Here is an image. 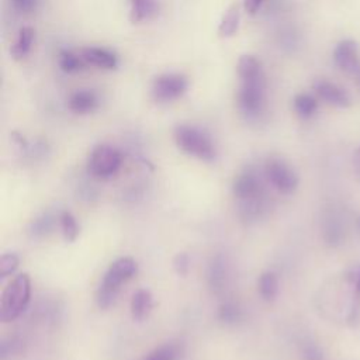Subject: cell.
I'll return each mask as SVG.
<instances>
[{
  "mask_svg": "<svg viewBox=\"0 0 360 360\" xmlns=\"http://www.w3.org/2000/svg\"><path fill=\"white\" fill-rule=\"evenodd\" d=\"M259 294L264 301H273L278 292V278L273 271H264L257 281Z\"/></svg>",
  "mask_w": 360,
  "mask_h": 360,
  "instance_id": "ac0fdd59",
  "label": "cell"
},
{
  "mask_svg": "<svg viewBox=\"0 0 360 360\" xmlns=\"http://www.w3.org/2000/svg\"><path fill=\"white\" fill-rule=\"evenodd\" d=\"M34 41V30L31 27H22L18 37L11 48V55L14 59H22L31 49Z\"/></svg>",
  "mask_w": 360,
  "mask_h": 360,
  "instance_id": "d6986e66",
  "label": "cell"
},
{
  "mask_svg": "<svg viewBox=\"0 0 360 360\" xmlns=\"http://www.w3.org/2000/svg\"><path fill=\"white\" fill-rule=\"evenodd\" d=\"M333 63L345 73H357L360 70V52L353 39L340 41L333 49Z\"/></svg>",
  "mask_w": 360,
  "mask_h": 360,
  "instance_id": "ba28073f",
  "label": "cell"
},
{
  "mask_svg": "<svg viewBox=\"0 0 360 360\" xmlns=\"http://www.w3.org/2000/svg\"><path fill=\"white\" fill-rule=\"evenodd\" d=\"M239 25V6L238 4H232L226 13L224 14L219 28H218V34L221 37H231L236 32Z\"/></svg>",
  "mask_w": 360,
  "mask_h": 360,
  "instance_id": "ffe728a7",
  "label": "cell"
},
{
  "mask_svg": "<svg viewBox=\"0 0 360 360\" xmlns=\"http://www.w3.org/2000/svg\"><path fill=\"white\" fill-rule=\"evenodd\" d=\"M350 283L356 292V295L360 297V264L356 266L350 273Z\"/></svg>",
  "mask_w": 360,
  "mask_h": 360,
  "instance_id": "4dcf8cb0",
  "label": "cell"
},
{
  "mask_svg": "<svg viewBox=\"0 0 360 360\" xmlns=\"http://www.w3.org/2000/svg\"><path fill=\"white\" fill-rule=\"evenodd\" d=\"M138 270L136 262L132 257H120L115 262H112L108 267V270L105 271L103 281L98 287L97 291V304L100 308H108L118 291L120 287L128 281L129 278H132L135 276Z\"/></svg>",
  "mask_w": 360,
  "mask_h": 360,
  "instance_id": "6da1fadb",
  "label": "cell"
},
{
  "mask_svg": "<svg viewBox=\"0 0 360 360\" xmlns=\"http://www.w3.org/2000/svg\"><path fill=\"white\" fill-rule=\"evenodd\" d=\"M305 360H323L321 350L315 345H307L304 349Z\"/></svg>",
  "mask_w": 360,
  "mask_h": 360,
  "instance_id": "f1b7e54d",
  "label": "cell"
},
{
  "mask_svg": "<svg viewBox=\"0 0 360 360\" xmlns=\"http://www.w3.org/2000/svg\"><path fill=\"white\" fill-rule=\"evenodd\" d=\"M232 190L239 200L255 202L260 195V181L253 173H242L235 179Z\"/></svg>",
  "mask_w": 360,
  "mask_h": 360,
  "instance_id": "8fae6325",
  "label": "cell"
},
{
  "mask_svg": "<svg viewBox=\"0 0 360 360\" xmlns=\"http://www.w3.org/2000/svg\"><path fill=\"white\" fill-rule=\"evenodd\" d=\"M359 225H360V222H359Z\"/></svg>",
  "mask_w": 360,
  "mask_h": 360,
  "instance_id": "e575fe53",
  "label": "cell"
},
{
  "mask_svg": "<svg viewBox=\"0 0 360 360\" xmlns=\"http://www.w3.org/2000/svg\"><path fill=\"white\" fill-rule=\"evenodd\" d=\"M356 77H357V84L360 86V70L356 73Z\"/></svg>",
  "mask_w": 360,
  "mask_h": 360,
  "instance_id": "836d02e7",
  "label": "cell"
},
{
  "mask_svg": "<svg viewBox=\"0 0 360 360\" xmlns=\"http://www.w3.org/2000/svg\"><path fill=\"white\" fill-rule=\"evenodd\" d=\"M97 105V96L91 90H77L69 98V108L77 114L91 112Z\"/></svg>",
  "mask_w": 360,
  "mask_h": 360,
  "instance_id": "7c38bea8",
  "label": "cell"
},
{
  "mask_svg": "<svg viewBox=\"0 0 360 360\" xmlns=\"http://www.w3.org/2000/svg\"><path fill=\"white\" fill-rule=\"evenodd\" d=\"M262 1H263V0H243L245 10H246L248 13H250V14H255V13L259 10Z\"/></svg>",
  "mask_w": 360,
  "mask_h": 360,
  "instance_id": "1f68e13d",
  "label": "cell"
},
{
  "mask_svg": "<svg viewBox=\"0 0 360 360\" xmlns=\"http://www.w3.org/2000/svg\"><path fill=\"white\" fill-rule=\"evenodd\" d=\"M173 267H174L177 274L186 276L188 273V269H190V259H188L187 253H184V252L177 253L174 260H173Z\"/></svg>",
  "mask_w": 360,
  "mask_h": 360,
  "instance_id": "4316f807",
  "label": "cell"
},
{
  "mask_svg": "<svg viewBox=\"0 0 360 360\" xmlns=\"http://www.w3.org/2000/svg\"><path fill=\"white\" fill-rule=\"evenodd\" d=\"M131 14L129 20L132 22H139L156 11L155 0H129Z\"/></svg>",
  "mask_w": 360,
  "mask_h": 360,
  "instance_id": "44dd1931",
  "label": "cell"
},
{
  "mask_svg": "<svg viewBox=\"0 0 360 360\" xmlns=\"http://www.w3.org/2000/svg\"><path fill=\"white\" fill-rule=\"evenodd\" d=\"M31 297V280L27 273L15 276L0 297V321L10 322L18 318L27 308Z\"/></svg>",
  "mask_w": 360,
  "mask_h": 360,
  "instance_id": "7a4b0ae2",
  "label": "cell"
},
{
  "mask_svg": "<svg viewBox=\"0 0 360 360\" xmlns=\"http://www.w3.org/2000/svg\"><path fill=\"white\" fill-rule=\"evenodd\" d=\"M60 228L65 240L73 242L79 236V225L76 222V218L69 212L63 211L60 215Z\"/></svg>",
  "mask_w": 360,
  "mask_h": 360,
  "instance_id": "603a6c76",
  "label": "cell"
},
{
  "mask_svg": "<svg viewBox=\"0 0 360 360\" xmlns=\"http://www.w3.org/2000/svg\"><path fill=\"white\" fill-rule=\"evenodd\" d=\"M187 89V80L179 73H165L155 79L152 94L158 101H172L179 98Z\"/></svg>",
  "mask_w": 360,
  "mask_h": 360,
  "instance_id": "52a82bcc",
  "label": "cell"
},
{
  "mask_svg": "<svg viewBox=\"0 0 360 360\" xmlns=\"http://www.w3.org/2000/svg\"><path fill=\"white\" fill-rule=\"evenodd\" d=\"M176 349L172 345H165L152 350L143 360H176Z\"/></svg>",
  "mask_w": 360,
  "mask_h": 360,
  "instance_id": "484cf974",
  "label": "cell"
},
{
  "mask_svg": "<svg viewBox=\"0 0 360 360\" xmlns=\"http://www.w3.org/2000/svg\"><path fill=\"white\" fill-rule=\"evenodd\" d=\"M82 56L86 60V63L103 69H114L117 66L115 55L103 48H86L83 49Z\"/></svg>",
  "mask_w": 360,
  "mask_h": 360,
  "instance_id": "5bb4252c",
  "label": "cell"
},
{
  "mask_svg": "<svg viewBox=\"0 0 360 360\" xmlns=\"http://www.w3.org/2000/svg\"><path fill=\"white\" fill-rule=\"evenodd\" d=\"M153 308V297L148 290H138L131 300V315L135 321L145 319Z\"/></svg>",
  "mask_w": 360,
  "mask_h": 360,
  "instance_id": "4fadbf2b",
  "label": "cell"
},
{
  "mask_svg": "<svg viewBox=\"0 0 360 360\" xmlns=\"http://www.w3.org/2000/svg\"><path fill=\"white\" fill-rule=\"evenodd\" d=\"M86 65V60L82 55H76L70 51H62L59 55V66L63 72L72 73L83 69Z\"/></svg>",
  "mask_w": 360,
  "mask_h": 360,
  "instance_id": "7402d4cb",
  "label": "cell"
},
{
  "mask_svg": "<svg viewBox=\"0 0 360 360\" xmlns=\"http://www.w3.org/2000/svg\"><path fill=\"white\" fill-rule=\"evenodd\" d=\"M264 103V83L263 76L252 80H242L238 91V104L243 114L256 117L260 114Z\"/></svg>",
  "mask_w": 360,
  "mask_h": 360,
  "instance_id": "5b68a950",
  "label": "cell"
},
{
  "mask_svg": "<svg viewBox=\"0 0 360 360\" xmlns=\"http://www.w3.org/2000/svg\"><path fill=\"white\" fill-rule=\"evenodd\" d=\"M345 232L346 226L342 215L336 211H328L322 222V235L325 242L330 246H338L343 242Z\"/></svg>",
  "mask_w": 360,
  "mask_h": 360,
  "instance_id": "30bf717a",
  "label": "cell"
},
{
  "mask_svg": "<svg viewBox=\"0 0 360 360\" xmlns=\"http://www.w3.org/2000/svg\"><path fill=\"white\" fill-rule=\"evenodd\" d=\"M226 283V266L221 256L212 259L208 267V284L214 292L224 290Z\"/></svg>",
  "mask_w": 360,
  "mask_h": 360,
  "instance_id": "9a60e30c",
  "label": "cell"
},
{
  "mask_svg": "<svg viewBox=\"0 0 360 360\" xmlns=\"http://www.w3.org/2000/svg\"><path fill=\"white\" fill-rule=\"evenodd\" d=\"M121 162V153L115 148L108 145H98L91 150L89 156L87 170L97 179H108L118 172Z\"/></svg>",
  "mask_w": 360,
  "mask_h": 360,
  "instance_id": "277c9868",
  "label": "cell"
},
{
  "mask_svg": "<svg viewBox=\"0 0 360 360\" xmlns=\"http://www.w3.org/2000/svg\"><path fill=\"white\" fill-rule=\"evenodd\" d=\"M176 145L187 155L201 160H212L215 158V146L211 138L201 129L190 125H179L174 129Z\"/></svg>",
  "mask_w": 360,
  "mask_h": 360,
  "instance_id": "3957f363",
  "label": "cell"
},
{
  "mask_svg": "<svg viewBox=\"0 0 360 360\" xmlns=\"http://www.w3.org/2000/svg\"><path fill=\"white\" fill-rule=\"evenodd\" d=\"M218 316L225 323H235V322H238L240 319L242 312H240V308L235 302L228 301V302H224L219 307Z\"/></svg>",
  "mask_w": 360,
  "mask_h": 360,
  "instance_id": "cb8c5ba5",
  "label": "cell"
},
{
  "mask_svg": "<svg viewBox=\"0 0 360 360\" xmlns=\"http://www.w3.org/2000/svg\"><path fill=\"white\" fill-rule=\"evenodd\" d=\"M292 105H294L297 115L307 120V118H311L316 112L318 100H316V97H314L309 93H300L294 97Z\"/></svg>",
  "mask_w": 360,
  "mask_h": 360,
  "instance_id": "e0dca14e",
  "label": "cell"
},
{
  "mask_svg": "<svg viewBox=\"0 0 360 360\" xmlns=\"http://www.w3.org/2000/svg\"><path fill=\"white\" fill-rule=\"evenodd\" d=\"M49 226H51V221L46 217H44V218L35 221V224L32 225V229H34L32 232H34V235H44L46 232L45 229H49Z\"/></svg>",
  "mask_w": 360,
  "mask_h": 360,
  "instance_id": "f546056e",
  "label": "cell"
},
{
  "mask_svg": "<svg viewBox=\"0 0 360 360\" xmlns=\"http://www.w3.org/2000/svg\"><path fill=\"white\" fill-rule=\"evenodd\" d=\"M266 176L271 186L281 194H291L298 187L297 173L283 160H269L266 165Z\"/></svg>",
  "mask_w": 360,
  "mask_h": 360,
  "instance_id": "8992f818",
  "label": "cell"
},
{
  "mask_svg": "<svg viewBox=\"0 0 360 360\" xmlns=\"http://www.w3.org/2000/svg\"><path fill=\"white\" fill-rule=\"evenodd\" d=\"M18 257L14 253H3L0 256V277H7L13 274L18 267Z\"/></svg>",
  "mask_w": 360,
  "mask_h": 360,
  "instance_id": "d4e9b609",
  "label": "cell"
},
{
  "mask_svg": "<svg viewBox=\"0 0 360 360\" xmlns=\"http://www.w3.org/2000/svg\"><path fill=\"white\" fill-rule=\"evenodd\" d=\"M11 4L20 13H31L37 8L38 0H11Z\"/></svg>",
  "mask_w": 360,
  "mask_h": 360,
  "instance_id": "83f0119b",
  "label": "cell"
},
{
  "mask_svg": "<svg viewBox=\"0 0 360 360\" xmlns=\"http://www.w3.org/2000/svg\"><path fill=\"white\" fill-rule=\"evenodd\" d=\"M353 172L356 177L360 180V149H357L353 155Z\"/></svg>",
  "mask_w": 360,
  "mask_h": 360,
  "instance_id": "d6a6232c",
  "label": "cell"
},
{
  "mask_svg": "<svg viewBox=\"0 0 360 360\" xmlns=\"http://www.w3.org/2000/svg\"><path fill=\"white\" fill-rule=\"evenodd\" d=\"M236 70L240 80H252L262 77V65L252 55H243L238 62Z\"/></svg>",
  "mask_w": 360,
  "mask_h": 360,
  "instance_id": "2e32d148",
  "label": "cell"
},
{
  "mask_svg": "<svg viewBox=\"0 0 360 360\" xmlns=\"http://www.w3.org/2000/svg\"><path fill=\"white\" fill-rule=\"evenodd\" d=\"M314 90L316 96L329 105L345 108L350 104V94L347 90L335 82L319 79L314 83Z\"/></svg>",
  "mask_w": 360,
  "mask_h": 360,
  "instance_id": "9c48e42d",
  "label": "cell"
}]
</instances>
